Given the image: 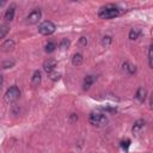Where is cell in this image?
Here are the masks:
<instances>
[{"label": "cell", "mask_w": 153, "mask_h": 153, "mask_svg": "<svg viewBox=\"0 0 153 153\" xmlns=\"http://www.w3.org/2000/svg\"><path fill=\"white\" fill-rule=\"evenodd\" d=\"M55 29H56L55 24H54L53 22H50V20H45V22L41 23L39 26H38V31H39L42 35H45V36L54 33Z\"/></svg>", "instance_id": "obj_4"}, {"label": "cell", "mask_w": 153, "mask_h": 153, "mask_svg": "<svg viewBox=\"0 0 153 153\" xmlns=\"http://www.w3.org/2000/svg\"><path fill=\"white\" fill-rule=\"evenodd\" d=\"M4 4H5V1H0V7H1V6L4 5Z\"/></svg>", "instance_id": "obj_26"}, {"label": "cell", "mask_w": 153, "mask_h": 153, "mask_svg": "<svg viewBox=\"0 0 153 153\" xmlns=\"http://www.w3.org/2000/svg\"><path fill=\"white\" fill-rule=\"evenodd\" d=\"M69 44H71V41L68 39V38H63L61 42H60V49L61 50H65V49H67L68 47H69Z\"/></svg>", "instance_id": "obj_17"}, {"label": "cell", "mask_w": 153, "mask_h": 153, "mask_svg": "<svg viewBox=\"0 0 153 153\" xmlns=\"http://www.w3.org/2000/svg\"><path fill=\"white\" fill-rule=\"evenodd\" d=\"M2 82H4V76L0 74V88H1V86H2Z\"/></svg>", "instance_id": "obj_25"}, {"label": "cell", "mask_w": 153, "mask_h": 153, "mask_svg": "<svg viewBox=\"0 0 153 153\" xmlns=\"http://www.w3.org/2000/svg\"><path fill=\"white\" fill-rule=\"evenodd\" d=\"M88 122L90 124H92L93 127H104L108 123V117L105 114L99 112V111H93L88 116Z\"/></svg>", "instance_id": "obj_2"}, {"label": "cell", "mask_w": 153, "mask_h": 153, "mask_svg": "<svg viewBox=\"0 0 153 153\" xmlns=\"http://www.w3.org/2000/svg\"><path fill=\"white\" fill-rule=\"evenodd\" d=\"M94 81H96V76H94V75H86L85 79H84L82 88H84V90H88V88L93 85Z\"/></svg>", "instance_id": "obj_10"}, {"label": "cell", "mask_w": 153, "mask_h": 153, "mask_svg": "<svg viewBox=\"0 0 153 153\" xmlns=\"http://www.w3.org/2000/svg\"><path fill=\"white\" fill-rule=\"evenodd\" d=\"M82 61H84V57H82V55H81L80 53H75V54L72 56V63H73V66H75V67L80 66V65L82 63Z\"/></svg>", "instance_id": "obj_12"}, {"label": "cell", "mask_w": 153, "mask_h": 153, "mask_svg": "<svg viewBox=\"0 0 153 153\" xmlns=\"http://www.w3.org/2000/svg\"><path fill=\"white\" fill-rule=\"evenodd\" d=\"M55 48H56V43L55 42H49V43L45 44V51L47 53H53L55 50Z\"/></svg>", "instance_id": "obj_18"}, {"label": "cell", "mask_w": 153, "mask_h": 153, "mask_svg": "<svg viewBox=\"0 0 153 153\" xmlns=\"http://www.w3.org/2000/svg\"><path fill=\"white\" fill-rule=\"evenodd\" d=\"M120 14H121V10L114 5H108L105 7H102L98 13V16L103 19H112V18L118 17Z\"/></svg>", "instance_id": "obj_1"}, {"label": "cell", "mask_w": 153, "mask_h": 153, "mask_svg": "<svg viewBox=\"0 0 153 153\" xmlns=\"http://www.w3.org/2000/svg\"><path fill=\"white\" fill-rule=\"evenodd\" d=\"M41 16H42L41 11H39L38 8H36V10H33V11L27 16L26 23H27V24H36V23H38V20L41 19Z\"/></svg>", "instance_id": "obj_5"}, {"label": "cell", "mask_w": 153, "mask_h": 153, "mask_svg": "<svg viewBox=\"0 0 153 153\" xmlns=\"http://www.w3.org/2000/svg\"><path fill=\"white\" fill-rule=\"evenodd\" d=\"M145 128H146V121L145 120H137L133 126V133L135 135H139L142 133V130H145Z\"/></svg>", "instance_id": "obj_6"}, {"label": "cell", "mask_w": 153, "mask_h": 153, "mask_svg": "<svg viewBox=\"0 0 153 153\" xmlns=\"http://www.w3.org/2000/svg\"><path fill=\"white\" fill-rule=\"evenodd\" d=\"M136 99L139 100V102H145V99H146V97H147V90L146 88H143V87H140L137 91H136Z\"/></svg>", "instance_id": "obj_11"}, {"label": "cell", "mask_w": 153, "mask_h": 153, "mask_svg": "<svg viewBox=\"0 0 153 153\" xmlns=\"http://www.w3.org/2000/svg\"><path fill=\"white\" fill-rule=\"evenodd\" d=\"M129 145H130V140L129 139H127V140H124V141L121 142V147L124 148V149H127L129 147Z\"/></svg>", "instance_id": "obj_22"}, {"label": "cell", "mask_w": 153, "mask_h": 153, "mask_svg": "<svg viewBox=\"0 0 153 153\" xmlns=\"http://www.w3.org/2000/svg\"><path fill=\"white\" fill-rule=\"evenodd\" d=\"M48 76H49L51 80H59L60 76H61V74H60L59 72H56V71H53V72L48 73Z\"/></svg>", "instance_id": "obj_19"}, {"label": "cell", "mask_w": 153, "mask_h": 153, "mask_svg": "<svg viewBox=\"0 0 153 153\" xmlns=\"http://www.w3.org/2000/svg\"><path fill=\"white\" fill-rule=\"evenodd\" d=\"M8 31H10V26H8L7 24L0 25V39L4 38V37H6L7 33H8Z\"/></svg>", "instance_id": "obj_16"}, {"label": "cell", "mask_w": 153, "mask_h": 153, "mask_svg": "<svg viewBox=\"0 0 153 153\" xmlns=\"http://www.w3.org/2000/svg\"><path fill=\"white\" fill-rule=\"evenodd\" d=\"M39 82H41V72H39V71H36V72L33 73V75H32L31 85H32L33 87H37V86L39 85Z\"/></svg>", "instance_id": "obj_14"}, {"label": "cell", "mask_w": 153, "mask_h": 153, "mask_svg": "<svg viewBox=\"0 0 153 153\" xmlns=\"http://www.w3.org/2000/svg\"><path fill=\"white\" fill-rule=\"evenodd\" d=\"M14 45H16V43H14L13 39H7V41H5V42L1 44V50L5 51V53H8V51L13 50Z\"/></svg>", "instance_id": "obj_9"}, {"label": "cell", "mask_w": 153, "mask_h": 153, "mask_svg": "<svg viewBox=\"0 0 153 153\" xmlns=\"http://www.w3.org/2000/svg\"><path fill=\"white\" fill-rule=\"evenodd\" d=\"M148 63H149V67L153 66V63H152V45H149V48H148Z\"/></svg>", "instance_id": "obj_21"}, {"label": "cell", "mask_w": 153, "mask_h": 153, "mask_svg": "<svg viewBox=\"0 0 153 153\" xmlns=\"http://www.w3.org/2000/svg\"><path fill=\"white\" fill-rule=\"evenodd\" d=\"M19 97H20V91H19V88H18L16 85L11 86V87L6 91V93H5V100H6L7 103H13V102H16Z\"/></svg>", "instance_id": "obj_3"}, {"label": "cell", "mask_w": 153, "mask_h": 153, "mask_svg": "<svg viewBox=\"0 0 153 153\" xmlns=\"http://www.w3.org/2000/svg\"><path fill=\"white\" fill-rule=\"evenodd\" d=\"M80 44H81V45H86V44H87L86 37H80Z\"/></svg>", "instance_id": "obj_24"}, {"label": "cell", "mask_w": 153, "mask_h": 153, "mask_svg": "<svg viewBox=\"0 0 153 153\" xmlns=\"http://www.w3.org/2000/svg\"><path fill=\"white\" fill-rule=\"evenodd\" d=\"M122 67H123V69H124L128 74H134V73H135V71H136L135 66H134V65H131V63H130V62H128V61L123 62Z\"/></svg>", "instance_id": "obj_13"}, {"label": "cell", "mask_w": 153, "mask_h": 153, "mask_svg": "<svg viewBox=\"0 0 153 153\" xmlns=\"http://www.w3.org/2000/svg\"><path fill=\"white\" fill-rule=\"evenodd\" d=\"M55 67H56V61L53 60V59H48V60L44 61V63H43V69H44L47 73H50V72L55 71Z\"/></svg>", "instance_id": "obj_7"}, {"label": "cell", "mask_w": 153, "mask_h": 153, "mask_svg": "<svg viewBox=\"0 0 153 153\" xmlns=\"http://www.w3.org/2000/svg\"><path fill=\"white\" fill-rule=\"evenodd\" d=\"M140 35H141V30L140 29H131L129 31V39H131V41L137 39Z\"/></svg>", "instance_id": "obj_15"}, {"label": "cell", "mask_w": 153, "mask_h": 153, "mask_svg": "<svg viewBox=\"0 0 153 153\" xmlns=\"http://www.w3.org/2000/svg\"><path fill=\"white\" fill-rule=\"evenodd\" d=\"M13 65H14V61H7V62H4L2 63V67L4 68H11Z\"/></svg>", "instance_id": "obj_23"}, {"label": "cell", "mask_w": 153, "mask_h": 153, "mask_svg": "<svg viewBox=\"0 0 153 153\" xmlns=\"http://www.w3.org/2000/svg\"><path fill=\"white\" fill-rule=\"evenodd\" d=\"M111 41H112V38H111L110 36H104V37H103V41H102V44H103L104 47H109V45L111 44Z\"/></svg>", "instance_id": "obj_20"}, {"label": "cell", "mask_w": 153, "mask_h": 153, "mask_svg": "<svg viewBox=\"0 0 153 153\" xmlns=\"http://www.w3.org/2000/svg\"><path fill=\"white\" fill-rule=\"evenodd\" d=\"M14 13H16V5L12 4V5H10V7H8V8L6 10V12H5V19L8 20V22L13 20Z\"/></svg>", "instance_id": "obj_8"}]
</instances>
